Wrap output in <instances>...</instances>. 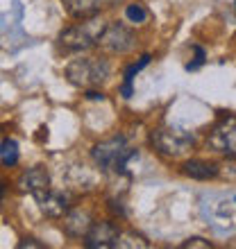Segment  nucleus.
<instances>
[{"label": "nucleus", "instance_id": "nucleus-18", "mask_svg": "<svg viewBox=\"0 0 236 249\" xmlns=\"http://www.w3.org/2000/svg\"><path fill=\"white\" fill-rule=\"evenodd\" d=\"M191 247H202V249H209L211 243L204 240V238H189L186 243H182V249H191Z\"/></svg>", "mask_w": 236, "mask_h": 249}, {"label": "nucleus", "instance_id": "nucleus-16", "mask_svg": "<svg viewBox=\"0 0 236 249\" xmlns=\"http://www.w3.org/2000/svg\"><path fill=\"white\" fill-rule=\"evenodd\" d=\"M125 18L130 23H143L148 18V12L143 9V5H127L125 7Z\"/></svg>", "mask_w": 236, "mask_h": 249}, {"label": "nucleus", "instance_id": "nucleus-10", "mask_svg": "<svg viewBox=\"0 0 236 249\" xmlns=\"http://www.w3.org/2000/svg\"><path fill=\"white\" fill-rule=\"evenodd\" d=\"M37 204H39L41 213L46 217H53V220L64 217L66 213L71 211L68 195H64V193H53V190H48V193H43L41 197H37Z\"/></svg>", "mask_w": 236, "mask_h": 249}, {"label": "nucleus", "instance_id": "nucleus-19", "mask_svg": "<svg viewBox=\"0 0 236 249\" xmlns=\"http://www.w3.org/2000/svg\"><path fill=\"white\" fill-rule=\"evenodd\" d=\"M16 247H19V249H25V247H37V249H41V247H43V243H37L34 238H23V240H20Z\"/></svg>", "mask_w": 236, "mask_h": 249}, {"label": "nucleus", "instance_id": "nucleus-14", "mask_svg": "<svg viewBox=\"0 0 236 249\" xmlns=\"http://www.w3.org/2000/svg\"><path fill=\"white\" fill-rule=\"evenodd\" d=\"M19 143L14 141V138H5L2 145H0V161L5 168H14V165L19 163Z\"/></svg>", "mask_w": 236, "mask_h": 249}, {"label": "nucleus", "instance_id": "nucleus-15", "mask_svg": "<svg viewBox=\"0 0 236 249\" xmlns=\"http://www.w3.org/2000/svg\"><path fill=\"white\" fill-rule=\"evenodd\" d=\"M125 247H138V249H145L148 247V240L143 236H137V233H132V231H120V236L116 240V249H125Z\"/></svg>", "mask_w": 236, "mask_h": 249}, {"label": "nucleus", "instance_id": "nucleus-2", "mask_svg": "<svg viewBox=\"0 0 236 249\" xmlns=\"http://www.w3.org/2000/svg\"><path fill=\"white\" fill-rule=\"evenodd\" d=\"M137 157V150H132L125 136L107 138L102 143L93 145L91 159L102 172H125L127 161Z\"/></svg>", "mask_w": 236, "mask_h": 249}, {"label": "nucleus", "instance_id": "nucleus-9", "mask_svg": "<svg viewBox=\"0 0 236 249\" xmlns=\"http://www.w3.org/2000/svg\"><path fill=\"white\" fill-rule=\"evenodd\" d=\"M61 229L66 231V236L71 238H84L89 233V229L93 227V217L89 211H82V209H73L68 211L64 217H61Z\"/></svg>", "mask_w": 236, "mask_h": 249}, {"label": "nucleus", "instance_id": "nucleus-13", "mask_svg": "<svg viewBox=\"0 0 236 249\" xmlns=\"http://www.w3.org/2000/svg\"><path fill=\"white\" fill-rule=\"evenodd\" d=\"M148 64H150V54H143V57H141L137 64H132L130 68L125 71V82H123V86H120V93H123V98H132V82H134V77H137L138 72L143 71Z\"/></svg>", "mask_w": 236, "mask_h": 249}, {"label": "nucleus", "instance_id": "nucleus-17", "mask_svg": "<svg viewBox=\"0 0 236 249\" xmlns=\"http://www.w3.org/2000/svg\"><path fill=\"white\" fill-rule=\"evenodd\" d=\"M193 53H196V59L186 66V71H197V68L204 64V59H207V54H204V50L200 46H193Z\"/></svg>", "mask_w": 236, "mask_h": 249}, {"label": "nucleus", "instance_id": "nucleus-12", "mask_svg": "<svg viewBox=\"0 0 236 249\" xmlns=\"http://www.w3.org/2000/svg\"><path fill=\"white\" fill-rule=\"evenodd\" d=\"M182 175L191 179H197V181H209V179H216L220 175V168L216 163H209V161H200V159H191L182 165Z\"/></svg>", "mask_w": 236, "mask_h": 249}, {"label": "nucleus", "instance_id": "nucleus-8", "mask_svg": "<svg viewBox=\"0 0 236 249\" xmlns=\"http://www.w3.org/2000/svg\"><path fill=\"white\" fill-rule=\"evenodd\" d=\"M19 190L20 193H30V195L37 199L43 193L50 190V175L43 165H34V168H27L25 172H20L19 177Z\"/></svg>", "mask_w": 236, "mask_h": 249}, {"label": "nucleus", "instance_id": "nucleus-1", "mask_svg": "<svg viewBox=\"0 0 236 249\" xmlns=\"http://www.w3.org/2000/svg\"><path fill=\"white\" fill-rule=\"evenodd\" d=\"M105 27H107V23L102 18H98V16L79 18V23L61 30L59 43H61L64 50H68V53H84V50H91L93 46H98Z\"/></svg>", "mask_w": 236, "mask_h": 249}, {"label": "nucleus", "instance_id": "nucleus-21", "mask_svg": "<svg viewBox=\"0 0 236 249\" xmlns=\"http://www.w3.org/2000/svg\"><path fill=\"white\" fill-rule=\"evenodd\" d=\"M86 100H105V95L102 93H98V91H91V89H86V95H84Z\"/></svg>", "mask_w": 236, "mask_h": 249}, {"label": "nucleus", "instance_id": "nucleus-11", "mask_svg": "<svg viewBox=\"0 0 236 249\" xmlns=\"http://www.w3.org/2000/svg\"><path fill=\"white\" fill-rule=\"evenodd\" d=\"M66 12L73 18H89V16H98L102 7H112L118 0H61Z\"/></svg>", "mask_w": 236, "mask_h": 249}, {"label": "nucleus", "instance_id": "nucleus-20", "mask_svg": "<svg viewBox=\"0 0 236 249\" xmlns=\"http://www.w3.org/2000/svg\"><path fill=\"white\" fill-rule=\"evenodd\" d=\"M109 209H112L114 215H120V217L125 215V206H123V202H116V199H112V202H109Z\"/></svg>", "mask_w": 236, "mask_h": 249}, {"label": "nucleus", "instance_id": "nucleus-3", "mask_svg": "<svg viewBox=\"0 0 236 249\" xmlns=\"http://www.w3.org/2000/svg\"><path fill=\"white\" fill-rule=\"evenodd\" d=\"M109 75H112V66L100 57H84L66 66V79L78 89H93V86L105 84Z\"/></svg>", "mask_w": 236, "mask_h": 249}, {"label": "nucleus", "instance_id": "nucleus-4", "mask_svg": "<svg viewBox=\"0 0 236 249\" xmlns=\"http://www.w3.org/2000/svg\"><path fill=\"white\" fill-rule=\"evenodd\" d=\"M150 145L157 150V154L166 159H182L193 150L196 138L193 134L177 127H159L150 134Z\"/></svg>", "mask_w": 236, "mask_h": 249}, {"label": "nucleus", "instance_id": "nucleus-7", "mask_svg": "<svg viewBox=\"0 0 236 249\" xmlns=\"http://www.w3.org/2000/svg\"><path fill=\"white\" fill-rule=\"evenodd\" d=\"M120 236L118 224L112 220H102V222H93L89 233L84 236V247L86 249H109L116 247V240Z\"/></svg>", "mask_w": 236, "mask_h": 249}, {"label": "nucleus", "instance_id": "nucleus-6", "mask_svg": "<svg viewBox=\"0 0 236 249\" xmlns=\"http://www.w3.org/2000/svg\"><path fill=\"white\" fill-rule=\"evenodd\" d=\"M98 46L107 54H127L137 48V34L123 23H112L105 27Z\"/></svg>", "mask_w": 236, "mask_h": 249}, {"label": "nucleus", "instance_id": "nucleus-22", "mask_svg": "<svg viewBox=\"0 0 236 249\" xmlns=\"http://www.w3.org/2000/svg\"><path fill=\"white\" fill-rule=\"evenodd\" d=\"M234 204H236V197H234Z\"/></svg>", "mask_w": 236, "mask_h": 249}, {"label": "nucleus", "instance_id": "nucleus-5", "mask_svg": "<svg viewBox=\"0 0 236 249\" xmlns=\"http://www.w3.org/2000/svg\"><path fill=\"white\" fill-rule=\"evenodd\" d=\"M207 147L227 159H236V116H223L207 136Z\"/></svg>", "mask_w": 236, "mask_h": 249}]
</instances>
